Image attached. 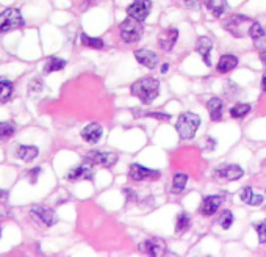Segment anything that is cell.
<instances>
[{"label":"cell","instance_id":"cell-1","mask_svg":"<svg viewBox=\"0 0 266 257\" xmlns=\"http://www.w3.org/2000/svg\"><path fill=\"white\" fill-rule=\"evenodd\" d=\"M130 91L135 97H138L144 104H150L160 94V82L153 77H144V79L136 80L132 85Z\"/></svg>","mask_w":266,"mask_h":257},{"label":"cell","instance_id":"cell-2","mask_svg":"<svg viewBox=\"0 0 266 257\" xmlns=\"http://www.w3.org/2000/svg\"><path fill=\"white\" fill-rule=\"evenodd\" d=\"M199 126H201V118L196 113L186 111V113H182L177 118L176 130L182 140H191V138H194Z\"/></svg>","mask_w":266,"mask_h":257},{"label":"cell","instance_id":"cell-3","mask_svg":"<svg viewBox=\"0 0 266 257\" xmlns=\"http://www.w3.org/2000/svg\"><path fill=\"white\" fill-rule=\"evenodd\" d=\"M254 21L244 14H235L226 22V30L235 38H244L249 36V30H251Z\"/></svg>","mask_w":266,"mask_h":257},{"label":"cell","instance_id":"cell-4","mask_svg":"<svg viewBox=\"0 0 266 257\" xmlns=\"http://www.w3.org/2000/svg\"><path fill=\"white\" fill-rule=\"evenodd\" d=\"M143 33H144L143 22L136 19L127 18L119 25V35H121V39L127 42V44H133V42L140 41L143 38Z\"/></svg>","mask_w":266,"mask_h":257},{"label":"cell","instance_id":"cell-5","mask_svg":"<svg viewBox=\"0 0 266 257\" xmlns=\"http://www.w3.org/2000/svg\"><path fill=\"white\" fill-rule=\"evenodd\" d=\"M24 25V19L19 10L8 8L3 13H0V32H11L21 29Z\"/></svg>","mask_w":266,"mask_h":257},{"label":"cell","instance_id":"cell-6","mask_svg":"<svg viewBox=\"0 0 266 257\" xmlns=\"http://www.w3.org/2000/svg\"><path fill=\"white\" fill-rule=\"evenodd\" d=\"M118 154L115 152H102V151H91L85 156V161H88L91 165H102L105 168H111L118 163Z\"/></svg>","mask_w":266,"mask_h":257},{"label":"cell","instance_id":"cell-7","mask_svg":"<svg viewBox=\"0 0 266 257\" xmlns=\"http://www.w3.org/2000/svg\"><path fill=\"white\" fill-rule=\"evenodd\" d=\"M160 171H155V169H149L143 165H138V163H133L128 169V177L132 179L135 182H144V181H157L160 179Z\"/></svg>","mask_w":266,"mask_h":257},{"label":"cell","instance_id":"cell-8","mask_svg":"<svg viewBox=\"0 0 266 257\" xmlns=\"http://www.w3.org/2000/svg\"><path fill=\"white\" fill-rule=\"evenodd\" d=\"M152 11V2L150 0H135V2L127 8V16L140 22H144L146 18Z\"/></svg>","mask_w":266,"mask_h":257},{"label":"cell","instance_id":"cell-9","mask_svg":"<svg viewBox=\"0 0 266 257\" xmlns=\"http://www.w3.org/2000/svg\"><path fill=\"white\" fill-rule=\"evenodd\" d=\"M244 171L241 166L238 165H224V166H219L216 171H214V177L221 179V181H238L239 177H243Z\"/></svg>","mask_w":266,"mask_h":257},{"label":"cell","instance_id":"cell-10","mask_svg":"<svg viewBox=\"0 0 266 257\" xmlns=\"http://www.w3.org/2000/svg\"><path fill=\"white\" fill-rule=\"evenodd\" d=\"M178 39V30L174 27L165 29L158 33V46L163 50H173V47L176 46V42Z\"/></svg>","mask_w":266,"mask_h":257},{"label":"cell","instance_id":"cell-11","mask_svg":"<svg viewBox=\"0 0 266 257\" xmlns=\"http://www.w3.org/2000/svg\"><path fill=\"white\" fill-rule=\"evenodd\" d=\"M30 213H31V217H35L36 220H39L42 225H46V226H54L58 221L55 212L49 207H44V205H36V207L31 209Z\"/></svg>","mask_w":266,"mask_h":257},{"label":"cell","instance_id":"cell-12","mask_svg":"<svg viewBox=\"0 0 266 257\" xmlns=\"http://www.w3.org/2000/svg\"><path fill=\"white\" fill-rule=\"evenodd\" d=\"M92 166L91 163H88V161H85L83 160V163L80 166H77V168H72L69 173H67V179L72 182L75 181H82V179H87V181H91L92 179Z\"/></svg>","mask_w":266,"mask_h":257},{"label":"cell","instance_id":"cell-13","mask_svg":"<svg viewBox=\"0 0 266 257\" xmlns=\"http://www.w3.org/2000/svg\"><path fill=\"white\" fill-rule=\"evenodd\" d=\"M140 250L143 253H148V254H152V256H165L166 254V242H163L160 238H152V240H148V242H144Z\"/></svg>","mask_w":266,"mask_h":257},{"label":"cell","instance_id":"cell-14","mask_svg":"<svg viewBox=\"0 0 266 257\" xmlns=\"http://www.w3.org/2000/svg\"><path fill=\"white\" fill-rule=\"evenodd\" d=\"M249 36L252 38L255 49L265 50L266 49V29L262 27L260 22H254L251 30H249Z\"/></svg>","mask_w":266,"mask_h":257},{"label":"cell","instance_id":"cell-15","mask_svg":"<svg viewBox=\"0 0 266 257\" xmlns=\"http://www.w3.org/2000/svg\"><path fill=\"white\" fill-rule=\"evenodd\" d=\"M102 133H104V128H102V126L99 123H91L82 130V138L87 143L96 144L102 138Z\"/></svg>","mask_w":266,"mask_h":257},{"label":"cell","instance_id":"cell-16","mask_svg":"<svg viewBox=\"0 0 266 257\" xmlns=\"http://www.w3.org/2000/svg\"><path fill=\"white\" fill-rule=\"evenodd\" d=\"M135 58L140 64L149 67V69H153L158 63V55L155 52H152V50H148V49L135 50Z\"/></svg>","mask_w":266,"mask_h":257},{"label":"cell","instance_id":"cell-17","mask_svg":"<svg viewBox=\"0 0 266 257\" xmlns=\"http://www.w3.org/2000/svg\"><path fill=\"white\" fill-rule=\"evenodd\" d=\"M213 49V42L208 36H199L196 41V52L199 54L207 66H211V60H210V52Z\"/></svg>","mask_w":266,"mask_h":257},{"label":"cell","instance_id":"cell-18","mask_svg":"<svg viewBox=\"0 0 266 257\" xmlns=\"http://www.w3.org/2000/svg\"><path fill=\"white\" fill-rule=\"evenodd\" d=\"M221 204H222L221 196H207V198H204L199 212L202 213V215H205V217H211L213 213L219 209Z\"/></svg>","mask_w":266,"mask_h":257},{"label":"cell","instance_id":"cell-19","mask_svg":"<svg viewBox=\"0 0 266 257\" xmlns=\"http://www.w3.org/2000/svg\"><path fill=\"white\" fill-rule=\"evenodd\" d=\"M236 66H238V58H236L234 54H226V55H222V57L219 58L216 69H218L221 74H227V72H230L232 69H235Z\"/></svg>","mask_w":266,"mask_h":257},{"label":"cell","instance_id":"cell-20","mask_svg":"<svg viewBox=\"0 0 266 257\" xmlns=\"http://www.w3.org/2000/svg\"><path fill=\"white\" fill-rule=\"evenodd\" d=\"M239 198H241V201L247 205H260L265 198L262 194H257L252 187H244L241 192H239Z\"/></svg>","mask_w":266,"mask_h":257},{"label":"cell","instance_id":"cell-21","mask_svg":"<svg viewBox=\"0 0 266 257\" xmlns=\"http://www.w3.org/2000/svg\"><path fill=\"white\" fill-rule=\"evenodd\" d=\"M207 110L210 113V119L211 121H221L222 118V110H224V104L219 97H213L207 102Z\"/></svg>","mask_w":266,"mask_h":257},{"label":"cell","instance_id":"cell-22","mask_svg":"<svg viewBox=\"0 0 266 257\" xmlns=\"http://www.w3.org/2000/svg\"><path fill=\"white\" fill-rule=\"evenodd\" d=\"M208 11L214 16V18H221L226 13L227 8V0H205Z\"/></svg>","mask_w":266,"mask_h":257},{"label":"cell","instance_id":"cell-23","mask_svg":"<svg viewBox=\"0 0 266 257\" xmlns=\"http://www.w3.org/2000/svg\"><path fill=\"white\" fill-rule=\"evenodd\" d=\"M38 154H39V151L36 146H19L18 149H16V157L22 161L35 160L38 157Z\"/></svg>","mask_w":266,"mask_h":257},{"label":"cell","instance_id":"cell-24","mask_svg":"<svg viewBox=\"0 0 266 257\" xmlns=\"http://www.w3.org/2000/svg\"><path fill=\"white\" fill-rule=\"evenodd\" d=\"M64 66H66V60L58 58V57H50L44 64V72L50 74V72L61 71V69H64Z\"/></svg>","mask_w":266,"mask_h":257},{"label":"cell","instance_id":"cell-25","mask_svg":"<svg viewBox=\"0 0 266 257\" xmlns=\"http://www.w3.org/2000/svg\"><path fill=\"white\" fill-rule=\"evenodd\" d=\"M191 226V217L188 215L186 212H182L177 215V220H176V234H183L186 232L188 229Z\"/></svg>","mask_w":266,"mask_h":257},{"label":"cell","instance_id":"cell-26","mask_svg":"<svg viewBox=\"0 0 266 257\" xmlns=\"http://www.w3.org/2000/svg\"><path fill=\"white\" fill-rule=\"evenodd\" d=\"M186 182H188V176L183 174V173H177L174 174L173 177V187H171V193L173 194H178L185 190L186 187Z\"/></svg>","mask_w":266,"mask_h":257},{"label":"cell","instance_id":"cell-27","mask_svg":"<svg viewBox=\"0 0 266 257\" xmlns=\"http://www.w3.org/2000/svg\"><path fill=\"white\" fill-rule=\"evenodd\" d=\"M13 83L10 80L0 77V102H6L13 96Z\"/></svg>","mask_w":266,"mask_h":257},{"label":"cell","instance_id":"cell-28","mask_svg":"<svg viewBox=\"0 0 266 257\" xmlns=\"http://www.w3.org/2000/svg\"><path fill=\"white\" fill-rule=\"evenodd\" d=\"M251 113V105L249 104H236L230 108V116L235 119H241Z\"/></svg>","mask_w":266,"mask_h":257},{"label":"cell","instance_id":"cell-29","mask_svg":"<svg viewBox=\"0 0 266 257\" xmlns=\"http://www.w3.org/2000/svg\"><path fill=\"white\" fill-rule=\"evenodd\" d=\"M80 41L83 46L87 47H91V49H104V41H102L100 38H92V36H88L87 33H82L80 36Z\"/></svg>","mask_w":266,"mask_h":257},{"label":"cell","instance_id":"cell-30","mask_svg":"<svg viewBox=\"0 0 266 257\" xmlns=\"http://www.w3.org/2000/svg\"><path fill=\"white\" fill-rule=\"evenodd\" d=\"M216 223H218V225H219L222 229H224V230L230 229V226L234 225V213H232L230 210L221 212V215H219V218L216 220Z\"/></svg>","mask_w":266,"mask_h":257},{"label":"cell","instance_id":"cell-31","mask_svg":"<svg viewBox=\"0 0 266 257\" xmlns=\"http://www.w3.org/2000/svg\"><path fill=\"white\" fill-rule=\"evenodd\" d=\"M16 127L10 123H0V138L5 140V138H10V136L14 133Z\"/></svg>","mask_w":266,"mask_h":257},{"label":"cell","instance_id":"cell-32","mask_svg":"<svg viewBox=\"0 0 266 257\" xmlns=\"http://www.w3.org/2000/svg\"><path fill=\"white\" fill-rule=\"evenodd\" d=\"M254 227L257 230V234H259V242L262 245H265L266 243V220H263L260 223H255Z\"/></svg>","mask_w":266,"mask_h":257},{"label":"cell","instance_id":"cell-33","mask_svg":"<svg viewBox=\"0 0 266 257\" xmlns=\"http://www.w3.org/2000/svg\"><path fill=\"white\" fill-rule=\"evenodd\" d=\"M135 115L136 116H148V118H155V119H161V121H168V119L171 118L169 115H166V113H157V111H138L136 113L135 111Z\"/></svg>","mask_w":266,"mask_h":257},{"label":"cell","instance_id":"cell-34","mask_svg":"<svg viewBox=\"0 0 266 257\" xmlns=\"http://www.w3.org/2000/svg\"><path fill=\"white\" fill-rule=\"evenodd\" d=\"M41 174V168H35L33 171H30L29 173V177H30V184H36L38 182V176Z\"/></svg>","mask_w":266,"mask_h":257},{"label":"cell","instance_id":"cell-35","mask_svg":"<svg viewBox=\"0 0 266 257\" xmlns=\"http://www.w3.org/2000/svg\"><path fill=\"white\" fill-rule=\"evenodd\" d=\"M41 88H42V83H41V80H33L31 83H30V87H29V90H30V93H38V91H41Z\"/></svg>","mask_w":266,"mask_h":257},{"label":"cell","instance_id":"cell-36","mask_svg":"<svg viewBox=\"0 0 266 257\" xmlns=\"http://www.w3.org/2000/svg\"><path fill=\"white\" fill-rule=\"evenodd\" d=\"M124 193H125V196H128L132 201H136V194H135V192L133 190H130V188H124Z\"/></svg>","mask_w":266,"mask_h":257},{"label":"cell","instance_id":"cell-37","mask_svg":"<svg viewBox=\"0 0 266 257\" xmlns=\"http://www.w3.org/2000/svg\"><path fill=\"white\" fill-rule=\"evenodd\" d=\"M183 2L186 3V6H196L199 3V0H183Z\"/></svg>","mask_w":266,"mask_h":257},{"label":"cell","instance_id":"cell-38","mask_svg":"<svg viewBox=\"0 0 266 257\" xmlns=\"http://www.w3.org/2000/svg\"><path fill=\"white\" fill-rule=\"evenodd\" d=\"M260 62L266 66V49L262 50V54H260Z\"/></svg>","mask_w":266,"mask_h":257},{"label":"cell","instance_id":"cell-39","mask_svg":"<svg viewBox=\"0 0 266 257\" xmlns=\"http://www.w3.org/2000/svg\"><path fill=\"white\" fill-rule=\"evenodd\" d=\"M262 90L266 93V72H265L263 77H262Z\"/></svg>","mask_w":266,"mask_h":257},{"label":"cell","instance_id":"cell-40","mask_svg":"<svg viewBox=\"0 0 266 257\" xmlns=\"http://www.w3.org/2000/svg\"><path fill=\"white\" fill-rule=\"evenodd\" d=\"M168 69H169V64H168V63H165V64L161 66V74H166V72H168Z\"/></svg>","mask_w":266,"mask_h":257},{"label":"cell","instance_id":"cell-41","mask_svg":"<svg viewBox=\"0 0 266 257\" xmlns=\"http://www.w3.org/2000/svg\"><path fill=\"white\" fill-rule=\"evenodd\" d=\"M5 198H6V192L0 188V199H5Z\"/></svg>","mask_w":266,"mask_h":257},{"label":"cell","instance_id":"cell-42","mask_svg":"<svg viewBox=\"0 0 266 257\" xmlns=\"http://www.w3.org/2000/svg\"><path fill=\"white\" fill-rule=\"evenodd\" d=\"M0 235H2V229H0Z\"/></svg>","mask_w":266,"mask_h":257}]
</instances>
